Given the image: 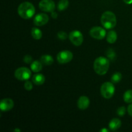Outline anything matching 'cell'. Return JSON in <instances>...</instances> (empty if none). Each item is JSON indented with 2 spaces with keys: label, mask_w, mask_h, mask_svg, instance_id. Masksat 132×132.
I'll return each mask as SVG.
<instances>
[{
  "label": "cell",
  "mask_w": 132,
  "mask_h": 132,
  "mask_svg": "<svg viewBox=\"0 0 132 132\" xmlns=\"http://www.w3.org/2000/svg\"><path fill=\"white\" fill-rule=\"evenodd\" d=\"M36 9L33 4L25 1L19 5L18 9V12L19 16L24 19H28L32 18L35 14Z\"/></svg>",
  "instance_id": "obj_1"
},
{
  "label": "cell",
  "mask_w": 132,
  "mask_h": 132,
  "mask_svg": "<svg viewBox=\"0 0 132 132\" xmlns=\"http://www.w3.org/2000/svg\"><path fill=\"white\" fill-rule=\"evenodd\" d=\"M109 67V60L104 57H99L95 59L94 63V71L99 76L105 75L108 71Z\"/></svg>",
  "instance_id": "obj_2"
},
{
  "label": "cell",
  "mask_w": 132,
  "mask_h": 132,
  "mask_svg": "<svg viewBox=\"0 0 132 132\" xmlns=\"http://www.w3.org/2000/svg\"><path fill=\"white\" fill-rule=\"evenodd\" d=\"M101 24L106 29H112L116 27L117 24V19L113 12L106 11L103 13L101 18Z\"/></svg>",
  "instance_id": "obj_3"
},
{
  "label": "cell",
  "mask_w": 132,
  "mask_h": 132,
  "mask_svg": "<svg viewBox=\"0 0 132 132\" xmlns=\"http://www.w3.org/2000/svg\"><path fill=\"white\" fill-rule=\"evenodd\" d=\"M115 93V86L113 82H106L101 87V94L105 99H110L113 96Z\"/></svg>",
  "instance_id": "obj_4"
},
{
  "label": "cell",
  "mask_w": 132,
  "mask_h": 132,
  "mask_svg": "<svg viewBox=\"0 0 132 132\" xmlns=\"http://www.w3.org/2000/svg\"><path fill=\"white\" fill-rule=\"evenodd\" d=\"M32 72L27 67H20L15 71L14 76L19 81H27L30 77Z\"/></svg>",
  "instance_id": "obj_5"
},
{
  "label": "cell",
  "mask_w": 132,
  "mask_h": 132,
  "mask_svg": "<svg viewBox=\"0 0 132 132\" xmlns=\"http://www.w3.org/2000/svg\"><path fill=\"white\" fill-rule=\"evenodd\" d=\"M73 59V54L69 50H63L57 55V60L60 64H66Z\"/></svg>",
  "instance_id": "obj_6"
},
{
  "label": "cell",
  "mask_w": 132,
  "mask_h": 132,
  "mask_svg": "<svg viewBox=\"0 0 132 132\" xmlns=\"http://www.w3.org/2000/svg\"><path fill=\"white\" fill-rule=\"evenodd\" d=\"M69 39L75 46H80L83 42V36L79 30H73L69 34Z\"/></svg>",
  "instance_id": "obj_7"
},
{
  "label": "cell",
  "mask_w": 132,
  "mask_h": 132,
  "mask_svg": "<svg viewBox=\"0 0 132 132\" xmlns=\"http://www.w3.org/2000/svg\"><path fill=\"white\" fill-rule=\"evenodd\" d=\"M90 35L95 39L101 40L106 36V30L101 27H94L90 29Z\"/></svg>",
  "instance_id": "obj_8"
},
{
  "label": "cell",
  "mask_w": 132,
  "mask_h": 132,
  "mask_svg": "<svg viewBox=\"0 0 132 132\" xmlns=\"http://www.w3.org/2000/svg\"><path fill=\"white\" fill-rule=\"evenodd\" d=\"M39 7L42 11L52 12L55 9V4L53 0H41L39 3Z\"/></svg>",
  "instance_id": "obj_9"
},
{
  "label": "cell",
  "mask_w": 132,
  "mask_h": 132,
  "mask_svg": "<svg viewBox=\"0 0 132 132\" xmlns=\"http://www.w3.org/2000/svg\"><path fill=\"white\" fill-rule=\"evenodd\" d=\"M48 15L45 13H39L35 16L34 19V23L35 25L41 27L46 24L48 22Z\"/></svg>",
  "instance_id": "obj_10"
},
{
  "label": "cell",
  "mask_w": 132,
  "mask_h": 132,
  "mask_svg": "<svg viewBox=\"0 0 132 132\" xmlns=\"http://www.w3.org/2000/svg\"><path fill=\"white\" fill-rule=\"evenodd\" d=\"M14 106V103L12 99H3L1 101L0 103V109L2 112H8L13 108Z\"/></svg>",
  "instance_id": "obj_11"
},
{
  "label": "cell",
  "mask_w": 132,
  "mask_h": 132,
  "mask_svg": "<svg viewBox=\"0 0 132 132\" xmlns=\"http://www.w3.org/2000/svg\"><path fill=\"white\" fill-rule=\"evenodd\" d=\"M90 105V99L86 96H81L77 101V106L80 110H86Z\"/></svg>",
  "instance_id": "obj_12"
},
{
  "label": "cell",
  "mask_w": 132,
  "mask_h": 132,
  "mask_svg": "<svg viewBox=\"0 0 132 132\" xmlns=\"http://www.w3.org/2000/svg\"><path fill=\"white\" fill-rule=\"evenodd\" d=\"M108 126H109L110 130H112V131H116L121 126V120L117 118L113 119L109 122Z\"/></svg>",
  "instance_id": "obj_13"
},
{
  "label": "cell",
  "mask_w": 132,
  "mask_h": 132,
  "mask_svg": "<svg viewBox=\"0 0 132 132\" xmlns=\"http://www.w3.org/2000/svg\"><path fill=\"white\" fill-rule=\"evenodd\" d=\"M32 82L35 84V85L39 86V85H42L45 82V77L43 74L41 73H38V74H36L32 77Z\"/></svg>",
  "instance_id": "obj_14"
},
{
  "label": "cell",
  "mask_w": 132,
  "mask_h": 132,
  "mask_svg": "<svg viewBox=\"0 0 132 132\" xmlns=\"http://www.w3.org/2000/svg\"><path fill=\"white\" fill-rule=\"evenodd\" d=\"M117 39V33L114 30H110L106 34V41L109 43H114Z\"/></svg>",
  "instance_id": "obj_15"
},
{
  "label": "cell",
  "mask_w": 132,
  "mask_h": 132,
  "mask_svg": "<svg viewBox=\"0 0 132 132\" xmlns=\"http://www.w3.org/2000/svg\"><path fill=\"white\" fill-rule=\"evenodd\" d=\"M40 61L41 63L45 65H51L54 63V59L50 55H43L40 58Z\"/></svg>",
  "instance_id": "obj_16"
},
{
  "label": "cell",
  "mask_w": 132,
  "mask_h": 132,
  "mask_svg": "<svg viewBox=\"0 0 132 132\" xmlns=\"http://www.w3.org/2000/svg\"><path fill=\"white\" fill-rule=\"evenodd\" d=\"M43 63L39 61H34L31 63L30 68L34 72H39L42 70L43 68Z\"/></svg>",
  "instance_id": "obj_17"
},
{
  "label": "cell",
  "mask_w": 132,
  "mask_h": 132,
  "mask_svg": "<svg viewBox=\"0 0 132 132\" xmlns=\"http://www.w3.org/2000/svg\"><path fill=\"white\" fill-rule=\"evenodd\" d=\"M31 35H32L34 39L36 40H39L42 37V32L38 28L34 27L31 30Z\"/></svg>",
  "instance_id": "obj_18"
},
{
  "label": "cell",
  "mask_w": 132,
  "mask_h": 132,
  "mask_svg": "<svg viewBox=\"0 0 132 132\" xmlns=\"http://www.w3.org/2000/svg\"><path fill=\"white\" fill-rule=\"evenodd\" d=\"M69 2L68 0H60L58 3L57 9L59 11H63V10H66L68 8Z\"/></svg>",
  "instance_id": "obj_19"
},
{
  "label": "cell",
  "mask_w": 132,
  "mask_h": 132,
  "mask_svg": "<svg viewBox=\"0 0 132 132\" xmlns=\"http://www.w3.org/2000/svg\"><path fill=\"white\" fill-rule=\"evenodd\" d=\"M123 99L125 103H132V90H128L124 94Z\"/></svg>",
  "instance_id": "obj_20"
},
{
  "label": "cell",
  "mask_w": 132,
  "mask_h": 132,
  "mask_svg": "<svg viewBox=\"0 0 132 132\" xmlns=\"http://www.w3.org/2000/svg\"><path fill=\"white\" fill-rule=\"evenodd\" d=\"M122 79V74L120 72H116L112 75L111 77V81L113 83H118Z\"/></svg>",
  "instance_id": "obj_21"
},
{
  "label": "cell",
  "mask_w": 132,
  "mask_h": 132,
  "mask_svg": "<svg viewBox=\"0 0 132 132\" xmlns=\"http://www.w3.org/2000/svg\"><path fill=\"white\" fill-rule=\"evenodd\" d=\"M106 55L108 56V57L109 58L110 60H115L116 57V53L115 52L113 51L112 49H108L106 52Z\"/></svg>",
  "instance_id": "obj_22"
},
{
  "label": "cell",
  "mask_w": 132,
  "mask_h": 132,
  "mask_svg": "<svg viewBox=\"0 0 132 132\" xmlns=\"http://www.w3.org/2000/svg\"><path fill=\"white\" fill-rule=\"evenodd\" d=\"M126 112V108H125V106H121L117 109V114L119 116H120V117H122V116L125 115Z\"/></svg>",
  "instance_id": "obj_23"
},
{
  "label": "cell",
  "mask_w": 132,
  "mask_h": 132,
  "mask_svg": "<svg viewBox=\"0 0 132 132\" xmlns=\"http://www.w3.org/2000/svg\"><path fill=\"white\" fill-rule=\"evenodd\" d=\"M24 89L27 90V91H30V90H32V88H33V85H32V82L27 80L26 82H24Z\"/></svg>",
  "instance_id": "obj_24"
},
{
  "label": "cell",
  "mask_w": 132,
  "mask_h": 132,
  "mask_svg": "<svg viewBox=\"0 0 132 132\" xmlns=\"http://www.w3.org/2000/svg\"><path fill=\"white\" fill-rule=\"evenodd\" d=\"M57 37L59 39L61 40H65L67 38L68 36H67V34L65 32H63V31H60L57 33Z\"/></svg>",
  "instance_id": "obj_25"
},
{
  "label": "cell",
  "mask_w": 132,
  "mask_h": 132,
  "mask_svg": "<svg viewBox=\"0 0 132 132\" xmlns=\"http://www.w3.org/2000/svg\"><path fill=\"white\" fill-rule=\"evenodd\" d=\"M23 61L27 64H30V63H32V57L30 55H24V58H23Z\"/></svg>",
  "instance_id": "obj_26"
},
{
  "label": "cell",
  "mask_w": 132,
  "mask_h": 132,
  "mask_svg": "<svg viewBox=\"0 0 132 132\" xmlns=\"http://www.w3.org/2000/svg\"><path fill=\"white\" fill-rule=\"evenodd\" d=\"M127 110H128V114L130 115L131 117H132V104H130V105L128 106Z\"/></svg>",
  "instance_id": "obj_27"
},
{
  "label": "cell",
  "mask_w": 132,
  "mask_h": 132,
  "mask_svg": "<svg viewBox=\"0 0 132 132\" xmlns=\"http://www.w3.org/2000/svg\"><path fill=\"white\" fill-rule=\"evenodd\" d=\"M51 16L53 19H56V18H57V14L56 12H55L54 11H53L51 12Z\"/></svg>",
  "instance_id": "obj_28"
},
{
  "label": "cell",
  "mask_w": 132,
  "mask_h": 132,
  "mask_svg": "<svg viewBox=\"0 0 132 132\" xmlns=\"http://www.w3.org/2000/svg\"><path fill=\"white\" fill-rule=\"evenodd\" d=\"M123 1L125 3L128 4V5H130L132 3V0H123Z\"/></svg>",
  "instance_id": "obj_29"
},
{
  "label": "cell",
  "mask_w": 132,
  "mask_h": 132,
  "mask_svg": "<svg viewBox=\"0 0 132 132\" xmlns=\"http://www.w3.org/2000/svg\"><path fill=\"white\" fill-rule=\"evenodd\" d=\"M100 132H109V130H107V129L106 128H103L100 130Z\"/></svg>",
  "instance_id": "obj_30"
},
{
  "label": "cell",
  "mask_w": 132,
  "mask_h": 132,
  "mask_svg": "<svg viewBox=\"0 0 132 132\" xmlns=\"http://www.w3.org/2000/svg\"><path fill=\"white\" fill-rule=\"evenodd\" d=\"M14 131H18V132H20L21 130H19V129H15V130H14Z\"/></svg>",
  "instance_id": "obj_31"
}]
</instances>
